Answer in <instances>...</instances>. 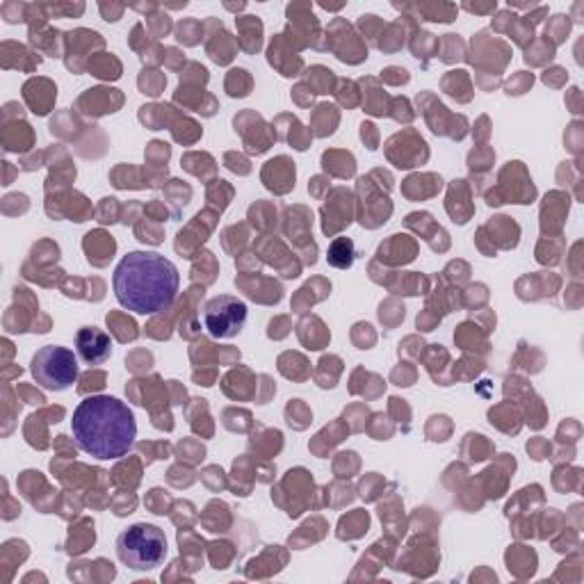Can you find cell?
<instances>
[{
	"label": "cell",
	"mask_w": 584,
	"mask_h": 584,
	"mask_svg": "<svg viewBox=\"0 0 584 584\" xmlns=\"http://www.w3.org/2000/svg\"><path fill=\"white\" fill-rule=\"evenodd\" d=\"M180 276L176 265L155 251H130L112 276L119 304L137 315H158L178 294Z\"/></svg>",
	"instance_id": "6da1fadb"
},
{
	"label": "cell",
	"mask_w": 584,
	"mask_h": 584,
	"mask_svg": "<svg viewBox=\"0 0 584 584\" xmlns=\"http://www.w3.org/2000/svg\"><path fill=\"white\" fill-rule=\"evenodd\" d=\"M71 434L76 446L90 457L115 461L133 450L137 422L126 402L110 395H92L76 406Z\"/></svg>",
	"instance_id": "7a4b0ae2"
},
{
	"label": "cell",
	"mask_w": 584,
	"mask_h": 584,
	"mask_svg": "<svg viewBox=\"0 0 584 584\" xmlns=\"http://www.w3.org/2000/svg\"><path fill=\"white\" fill-rule=\"evenodd\" d=\"M167 536L158 525L135 522L117 539V555L130 571H153L167 557Z\"/></svg>",
	"instance_id": "3957f363"
},
{
	"label": "cell",
	"mask_w": 584,
	"mask_h": 584,
	"mask_svg": "<svg viewBox=\"0 0 584 584\" xmlns=\"http://www.w3.org/2000/svg\"><path fill=\"white\" fill-rule=\"evenodd\" d=\"M30 372L37 386L46 390H66L78 379V356L62 345H46L30 361Z\"/></svg>",
	"instance_id": "277c9868"
},
{
	"label": "cell",
	"mask_w": 584,
	"mask_h": 584,
	"mask_svg": "<svg viewBox=\"0 0 584 584\" xmlns=\"http://www.w3.org/2000/svg\"><path fill=\"white\" fill-rule=\"evenodd\" d=\"M247 322V304L231 294H220L206 304L204 325L215 338H235Z\"/></svg>",
	"instance_id": "5b68a950"
},
{
	"label": "cell",
	"mask_w": 584,
	"mask_h": 584,
	"mask_svg": "<svg viewBox=\"0 0 584 584\" xmlns=\"http://www.w3.org/2000/svg\"><path fill=\"white\" fill-rule=\"evenodd\" d=\"M76 350L87 365H101L110 359L112 340L99 327H83L76 334Z\"/></svg>",
	"instance_id": "8992f818"
},
{
	"label": "cell",
	"mask_w": 584,
	"mask_h": 584,
	"mask_svg": "<svg viewBox=\"0 0 584 584\" xmlns=\"http://www.w3.org/2000/svg\"><path fill=\"white\" fill-rule=\"evenodd\" d=\"M263 180L265 187L276 192V194H285L294 187V162L290 158H274L265 164L263 169Z\"/></svg>",
	"instance_id": "52a82bcc"
},
{
	"label": "cell",
	"mask_w": 584,
	"mask_h": 584,
	"mask_svg": "<svg viewBox=\"0 0 584 584\" xmlns=\"http://www.w3.org/2000/svg\"><path fill=\"white\" fill-rule=\"evenodd\" d=\"M85 103H90L87 115L101 117V115H108V112H117V108L121 106V94L117 90L96 87V90H90L80 101H78V106H85Z\"/></svg>",
	"instance_id": "ba28073f"
},
{
	"label": "cell",
	"mask_w": 584,
	"mask_h": 584,
	"mask_svg": "<svg viewBox=\"0 0 584 584\" xmlns=\"http://www.w3.org/2000/svg\"><path fill=\"white\" fill-rule=\"evenodd\" d=\"M115 240L112 235L103 233V231H92L85 235V251H87V260L96 265V256H101V265H106L108 260H112V254H115Z\"/></svg>",
	"instance_id": "9c48e42d"
},
{
	"label": "cell",
	"mask_w": 584,
	"mask_h": 584,
	"mask_svg": "<svg viewBox=\"0 0 584 584\" xmlns=\"http://www.w3.org/2000/svg\"><path fill=\"white\" fill-rule=\"evenodd\" d=\"M354 258H356V249H354V242L350 238H336L329 245L327 260H329L331 267L347 269V267H352Z\"/></svg>",
	"instance_id": "30bf717a"
},
{
	"label": "cell",
	"mask_w": 584,
	"mask_h": 584,
	"mask_svg": "<svg viewBox=\"0 0 584 584\" xmlns=\"http://www.w3.org/2000/svg\"><path fill=\"white\" fill-rule=\"evenodd\" d=\"M235 21H238V28L242 30V34H245V37L240 39V46L245 48L247 53H256L260 48V43H263V39H260L263 23L258 21V16H240V19H235Z\"/></svg>",
	"instance_id": "8fae6325"
},
{
	"label": "cell",
	"mask_w": 584,
	"mask_h": 584,
	"mask_svg": "<svg viewBox=\"0 0 584 584\" xmlns=\"http://www.w3.org/2000/svg\"><path fill=\"white\" fill-rule=\"evenodd\" d=\"M336 83V76L331 69L325 66H313L308 71V90L315 92V94H329L331 92V85Z\"/></svg>",
	"instance_id": "7c38bea8"
},
{
	"label": "cell",
	"mask_w": 584,
	"mask_h": 584,
	"mask_svg": "<svg viewBox=\"0 0 584 584\" xmlns=\"http://www.w3.org/2000/svg\"><path fill=\"white\" fill-rule=\"evenodd\" d=\"M108 325H110V329L117 334V338L121 340V343L137 338V325H135V322L130 320V318L117 315V313H110V315H108Z\"/></svg>",
	"instance_id": "4fadbf2b"
},
{
	"label": "cell",
	"mask_w": 584,
	"mask_h": 584,
	"mask_svg": "<svg viewBox=\"0 0 584 584\" xmlns=\"http://www.w3.org/2000/svg\"><path fill=\"white\" fill-rule=\"evenodd\" d=\"M226 90H229V96L238 99V96H247L251 90V78L245 69H233L229 73V80H226Z\"/></svg>",
	"instance_id": "5bb4252c"
},
{
	"label": "cell",
	"mask_w": 584,
	"mask_h": 584,
	"mask_svg": "<svg viewBox=\"0 0 584 584\" xmlns=\"http://www.w3.org/2000/svg\"><path fill=\"white\" fill-rule=\"evenodd\" d=\"M90 71L94 76H99V78H112V80H117V78L121 76V64L117 62L115 57H110L106 55L103 59H92L90 62Z\"/></svg>",
	"instance_id": "9a60e30c"
},
{
	"label": "cell",
	"mask_w": 584,
	"mask_h": 584,
	"mask_svg": "<svg viewBox=\"0 0 584 584\" xmlns=\"http://www.w3.org/2000/svg\"><path fill=\"white\" fill-rule=\"evenodd\" d=\"M146 73V71H144ZM164 85H167V78L160 76L158 71H149L146 73V78L142 76L139 78V87H142V94H149V96H158L162 90H164Z\"/></svg>",
	"instance_id": "2e32d148"
},
{
	"label": "cell",
	"mask_w": 584,
	"mask_h": 584,
	"mask_svg": "<svg viewBox=\"0 0 584 584\" xmlns=\"http://www.w3.org/2000/svg\"><path fill=\"white\" fill-rule=\"evenodd\" d=\"M420 12H425L427 21H441V23H450L452 16H455V7L450 5H420L418 7Z\"/></svg>",
	"instance_id": "e0dca14e"
},
{
	"label": "cell",
	"mask_w": 584,
	"mask_h": 584,
	"mask_svg": "<svg viewBox=\"0 0 584 584\" xmlns=\"http://www.w3.org/2000/svg\"><path fill=\"white\" fill-rule=\"evenodd\" d=\"M532 83H534V78H532V73H525V71H518V76H513V80L507 85V94H513V96H518L522 94L525 90H529Z\"/></svg>",
	"instance_id": "ac0fdd59"
},
{
	"label": "cell",
	"mask_w": 584,
	"mask_h": 584,
	"mask_svg": "<svg viewBox=\"0 0 584 584\" xmlns=\"http://www.w3.org/2000/svg\"><path fill=\"white\" fill-rule=\"evenodd\" d=\"M381 78L386 83L399 85V83H408V71H406V69H399V66H390V69H386V71L381 73Z\"/></svg>",
	"instance_id": "d6986e66"
},
{
	"label": "cell",
	"mask_w": 584,
	"mask_h": 584,
	"mask_svg": "<svg viewBox=\"0 0 584 584\" xmlns=\"http://www.w3.org/2000/svg\"><path fill=\"white\" fill-rule=\"evenodd\" d=\"M361 137H363V142H368V149H377V133H374V126L370 124V121H363L361 124Z\"/></svg>",
	"instance_id": "ffe728a7"
},
{
	"label": "cell",
	"mask_w": 584,
	"mask_h": 584,
	"mask_svg": "<svg viewBox=\"0 0 584 584\" xmlns=\"http://www.w3.org/2000/svg\"><path fill=\"white\" fill-rule=\"evenodd\" d=\"M562 80H569V76H566L564 69H553L550 73H548V71L543 73V83L546 85H555L557 87V85H562Z\"/></svg>",
	"instance_id": "44dd1931"
},
{
	"label": "cell",
	"mask_w": 584,
	"mask_h": 584,
	"mask_svg": "<svg viewBox=\"0 0 584 584\" xmlns=\"http://www.w3.org/2000/svg\"><path fill=\"white\" fill-rule=\"evenodd\" d=\"M101 12H103V16H106V21H119L117 16L124 12V7L119 5V7H112V10H108L106 5H101Z\"/></svg>",
	"instance_id": "7402d4cb"
},
{
	"label": "cell",
	"mask_w": 584,
	"mask_h": 584,
	"mask_svg": "<svg viewBox=\"0 0 584 584\" xmlns=\"http://www.w3.org/2000/svg\"><path fill=\"white\" fill-rule=\"evenodd\" d=\"M468 12H493L495 10V3L493 5H482V7H477V5H464Z\"/></svg>",
	"instance_id": "603a6c76"
}]
</instances>
